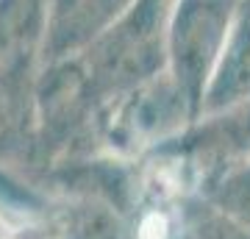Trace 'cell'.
Returning a JSON list of instances; mask_svg holds the SVG:
<instances>
[{"label": "cell", "instance_id": "1", "mask_svg": "<svg viewBox=\"0 0 250 239\" xmlns=\"http://www.w3.org/2000/svg\"><path fill=\"white\" fill-rule=\"evenodd\" d=\"M167 0H136L83 53L95 98H120L167 70Z\"/></svg>", "mask_w": 250, "mask_h": 239}, {"label": "cell", "instance_id": "2", "mask_svg": "<svg viewBox=\"0 0 250 239\" xmlns=\"http://www.w3.org/2000/svg\"><path fill=\"white\" fill-rule=\"evenodd\" d=\"M245 0H175L167 20V75L200 114Z\"/></svg>", "mask_w": 250, "mask_h": 239}, {"label": "cell", "instance_id": "3", "mask_svg": "<svg viewBox=\"0 0 250 239\" xmlns=\"http://www.w3.org/2000/svg\"><path fill=\"white\" fill-rule=\"evenodd\" d=\"M136 0H47L45 44L47 62H70L83 56Z\"/></svg>", "mask_w": 250, "mask_h": 239}, {"label": "cell", "instance_id": "4", "mask_svg": "<svg viewBox=\"0 0 250 239\" xmlns=\"http://www.w3.org/2000/svg\"><path fill=\"white\" fill-rule=\"evenodd\" d=\"M250 106V0H245L225 53L203 95L200 114H223Z\"/></svg>", "mask_w": 250, "mask_h": 239}, {"label": "cell", "instance_id": "5", "mask_svg": "<svg viewBox=\"0 0 250 239\" xmlns=\"http://www.w3.org/2000/svg\"><path fill=\"white\" fill-rule=\"evenodd\" d=\"M214 197H217V203H220V209L231 212L233 217H239L250 228V161L245 167L228 173L220 181Z\"/></svg>", "mask_w": 250, "mask_h": 239}]
</instances>
